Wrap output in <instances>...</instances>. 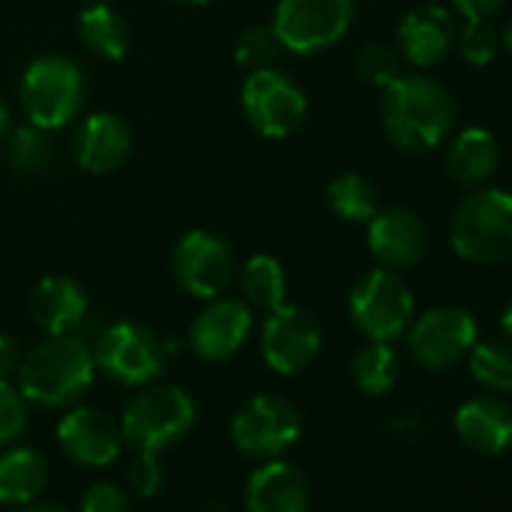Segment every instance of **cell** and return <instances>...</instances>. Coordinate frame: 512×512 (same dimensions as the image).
<instances>
[{"mask_svg":"<svg viewBox=\"0 0 512 512\" xmlns=\"http://www.w3.org/2000/svg\"><path fill=\"white\" fill-rule=\"evenodd\" d=\"M7 133H10V109H7L4 100H0V142H4Z\"/></svg>","mask_w":512,"mask_h":512,"instance_id":"40","label":"cell"},{"mask_svg":"<svg viewBox=\"0 0 512 512\" xmlns=\"http://www.w3.org/2000/svg\"><path fill=\"white\" fill-rule=\"evenodd\" d=\"M19 362H22V347L13 335L0 332V380H7L19 371Z\"/></svg>","mask_w":512,"mask_h":512,"instance_id":"37","label":"cell"},{"mask_svg":"<svg viewBox=\"0 0 512 512\" xmlns=\"http://www.w3.org/2000/svg\"><path fill=\"white\" fill-rule=\"evenodd\" d=\"M241 112L266 139H287L308 121V97L296 79L266 67L253 70L241 85Z\"/></svg>","mask_w":512,"mask_h":512,"instance_id":"9","label":"cell"},{"mask_svg":"<svg viewBox=\"0 0 512 512\" xmlns=\"http://www.w3.org/2000/svg\"><path fill=\"white\" fill-rule=\"evenodd\" d=\"M350 320L368 338L380 344H392L407 335L416 317V299L401 272L371 269L350 290Z\"/></svg>","mask_w":512,"mask_h":512,"instance_id":"6","label":"cell"},{"mask_svg":"<svg viewBox=\"0 0 512 512\" xmlns=\"http://www.w3.org/2000/svg\"><path fill=\"white\" fill-rule=\"evenodd\" d=\"M356 19L353 0H278L272 28L293 55H317L338 46Z\"/></svg>","mask_w":512,"mask_h":512,"instance_id":"8","label":"cell"},{"mask_svg":"<svg viewBox=\"0 0 512 512\" xmlns=\"http://www.w3.org/2000/svg\"><path fill=\"white\" fill-rule=\"evenodd\" d=\"M350 377H353L359 392H365V395H386L395 386V380H398V353L392 350V344L368 341L353 356Z\"/></svg>","mask_w":512,"mask_h":512,"instance_id":"27","label":"cell"},{"mask_svg":"<svg viewBox=\"0 0 512 512\" xmlns=\"http://www.w3.org/2000/svg\"><path fill=\"white\" fill-rule=\"evenodd\" d=\"M500 46L512 55V16L506 19V25H503V31H500Z\"/></svg>","mask_w":512,"mask_h":512,"instance_id":"41","label":"cell"},{"mask_svg":"<svg viewBox=\"0 0 512 512\" xmlns=\"http://www.w3.org/2000/svg\"><path fill=\"white\" fill-rule=\"evenodd\" d=\"M458 55L467 67H491L497 61V52L503 49L500 46V34L494 31L491 22H464V28L458 31Z\"/></svg>","mask_w":512,"mask_h":512,"instance_id":"31","label":"cell"},{"mask_svg":"<svg viewBox=\"0 0 512 512\" xmlns=\"http://www.w3.org/2000/svg\"><path fill=\"white\" fill-rule=\"evenodd\" d=\"M247 512H308L311 509V485L305 473L278 458H266L247 482Z\"/></svg>","mask_w":512,"mask_h":512,"instance_id":"19","label":"cell"},{"mask_svg":"<svg viewBox=\"0 0 512 512\" xmlns=\"http://www.w3.org/2000/svg\"><path fill=\"white\" fill-rule=\"evenodd\" d=\"M250 329L253 311L244 299L214 296L190 326V347L205 362H226L244 347Z\"/></svg>","mask_w":512,"mask_h":512,"instance_id":"16","label":"cell"},{"mask_svg":"<svg viewBox=\"0 0 512 512\" xmlns=\"http://www.w3.org/2000/svg\"><path fill=\"white\" fill-rule=\"evenodd\" d=\"M133 151V133L115 112L88 115L73 136V157L88 175L118 172Z\"/></svg>","mask_w":512,"mask_h":512,"instance_id":"18","label":"cell"},{"mask_svg":"<svg viewBox=\"0 0 512 512\" xmlns=\"http://www.w3.org/2000/svg\"><path fill=\"white\" fill-rule=\"evenodd\" d=\"M281 52H284V46H281L272 25H250L235 40V64L250 70V73L275 67Z\"/></svg>","mask_w":512,"mask_h":512,"instance_id":"30","label":"cell"},{"mask_svg":"<svg viewBox=\"0 0 512 512\" xmlns=\"http://www.w3.org/2000/svg\"><path fill=\"white\" fill-rule=\"evenodd\" d=\"M28 401L10 380H0V446L16 443L28 431Z\"/></svg>","mask_w":512,"mask_h":512,"instance_id":"33","label":"cell"},{"mask_svg":"<svg viewBox=\"0 0 512 512\" xmlns=\"http://www.w3.org/2000/svg\"><path fill=\"white\" fill-rule=\"evenodd\" d=\"M401 67H404V61H401L398 49H392L386 43H371L356 58V73L362 76L365 85H371L377 91L389 88L404 73Z\"/></svg>","mask_w":512,"mask_h":512,"instance_id":"32","label":"cell"},{"mask_svg":"<svg viewBox=\"0 0 512 512\" xmlns=\"http://www.w3.org/2000/svg\"><path fill=\"white\" fill-rule=\"evenodd\" d=\"M380 121L386 139L407 154H425L440 148L455 124V100L437 79L416 73H401L389 88H383Z\"/></svg>","mask_w":512,"mask_h":512,"instance_id":"1","label":"cell"},{"mask_svg":"<svg viewBox=\"0 0 512 512\" xmlns=\"http://www.w3.org/2000/svg\"><path fill=\"white\" fill-rule=\"evenodd\" d=\"M326 202L332 214L347 223H368L380 211V190L362 172H341L326 187Z\"/></svg>","mask_w":512,"mask_h":512,"instance_id":"26","label":"cell"},{"mask_svg":"<svg viewBox=\"0 0 512 512\" xmlns=\"http://www.w3.org/2000/svg\"><path fill=\"white\" fill-rule=\"evenodd\" d=\"M58 443L73 461L85 467H109L118 461L124 437L121 425L109 413L73 404V410L58 422Z\"/></svg>","mask_w":512,"mask_h":512,"instance_id":"17","label":"cell"},{"mask_svg":"<svg viewBox=\"0 0 512 512\" xmlns=\"http://www.w3.org/2000/svg\"><path fill=\"white\" fill-rule=\"evenodd\" d=\"M449 244L458 260L494 266L512 256V190L470 187L449 220Z\"/></svg>","mask_w":512,"mask_h":512,"instance_id":"3","label":"cell"},{"mask_svg":"<svg viewBox=\"0 0 512 512\" xmlns=\"http://www.w3.org/2000/svg\"><path fill=\"white\" fill-rule=\"evenodd\" d=\"M94 374H97L94 344H88L79 332L49 335L28 356H22L16 371V386L28 404L73 407L88 395Z\"/></svg>","mask_w":512,"mask_h":512,"instance_id":"2","label":"cell"},{"mask_svg":"<svg viewBox=\"0 0 512 512\" xmlns=\"http://www.w3.org/2000/svg\"><path fill=\"white\" fill-rule=\"evenodd\" d=\"M229 434L244 455L278 458L302 437V413L284 395H256L235 410Z\"/></svg>","mask_w":512,"mask_h":512,"instance_id":"11","label":"cell"},{"mask_svg":"<svg viewBox=\"0 0 512 512\" xmlns=\"http://www.w3.org/2000/svg\"><path fill=\"white\" fill-rule=\"evenodd\" d=\"M238 290L250 308L275 311L287 302V272L278 256L272 253H256L244 263Z\"/></svg>","mask_w":512,"mask_h":512,"instance_id":"25","label":"cell"},{"mask_svg":"<svg viewBox=\"0 0 512 512\" xmlns=\"http://www.w3.org/2000/svg\"><path fill=\"white\" fill-rule=\"evenodd\" d=\"M166 476H163V467H160V455H148V452H136V461L130 467V488L139 494V497H154L160 494Z\"/></svg>","mask_w":512,"mask_h":512,"instance_id":"35","label":"cell"},{"mask_svg":"<svg viewBox=\"0 0 512 512\" xmlns=\"http://www.w3.org/2000/svg\"><path fill=\"white\" fill-rule=\"evenodd\" d=\"M49 485V461L34 446H13L0 452V503L25 506Z\"/></svg>","mask_w":512,"mask_h":512,"instance_id":"23","label":"cell"},{"mask_svg":"<svg viewBox=\"0 0 512 512\" xmlns=\"http://www.w3.org/2000/svg\"><path fill=\"white\" fill-rule=\"evenodd\" d=\"M22 512H73V509H67L64 503H52V500H31L25 503Z\"/></svg>","mask_w":512,"mask_h":512,"instance_id":"38","label":"cell"},{"mask_svg":"<svg viewBox=\"0 0 512 512\" xmlns=\"http://www.w3.org/2000/svg\"><path fill=\"white\" fill-rule=\"evenodd\" d=\"M263 359L275 374H299L305 371L323 347V332L317 317L302 305H281L269 311L263 323Z\"/></svg>","mask_w":512,"mask_h":512,"instance_id":"13","label":"cell"},{"mask_svg":"<svg viewBox=\"0 0 512 512\" xmlns=\"http://www.w3.org/2000/svg\"><path fill=\"white\" fill-rule=\"evenodd\" d=\"M479 341L476 317L461 305H437L413 317L407 329V347L419 368L446 371L467 359Z\"/></svg>","mask_w":512,"mask_h":512,"instance_id":"10","label":"cell"},{"mask_svg":"<svg viewBox=\"0 0 512 512\" xmlns=\"http://www.w3.org/2000/svg\"><path fill=\"white\" fill-rule=\"evenodd\" d=\"M22 109L43 130L67 127L85 103L82 67L67 55H43L22 76Z\"/></svg>","mask_w":512,"mask_h":512,"instance_id":"5","label":"cell"},{"mask_svg":"<svg viewBox=\"0 0 512 512\" xmlns=\"http://www.w3.org/2000/svg\"><path fill=\"white\" fill-rule=\"evenodd\" d=\"M31 317L46 335H73L88 320V296L73 278L49 275L31 293Z\"/></svg>","mask_w":512,"mask_h":512,"instance_id":"21","label":"cell"},{"mask_svg":"<svg viewBox=\"0 0 512 512\" xmlns=\"http://www.w3.org/2000/svg\"><path fill=\"white\" fill-rule=\"evenodd\" d=\"M365 226H368L365 232L368 253L377 260V266L404 272L425 260L431 235L419 211L404 205H389L380 208Z\"/></svg>","mask_w":512,"mask_h":512,"instance_id":"14","label":"cell"},{"mask_svg":"<svg viewBox=\"0 0 512 512\" xmlns=\"http://www.w3.org/2000/svg\"><path fill=\"white\" fill-rule=\"evenodd\" d=\"M500 166V142L488 127H464L449 139L446 169L449 178L461 187H482Z\"/></svg>","mask_w":512,"mask_h":512,"instance_id":"22","label":"cell"},{"mask_svg":"<svg viewBox=\"0 0 512 512\" xmlns=\"http://www.w3.org/2000/svg\"><path fill=\"white\" fill-rule=\"evenodd\" d=\"M172 4H184V7H199V4H208V0H172Z\"/></svg>","mask_w":512,"mask_h":512,"instance_id":"42","label":"cell"},{"mask_svg":"<svg viewBox=\"0 0 512 512\" xmlns=\"http://www.w3.org/2000/svg\"><path fill=\"white\" fill-rule=\"evenodd\" d=\"M94 362L112 383L142 389L163 374L166 344L154 329L121 320L106 326L94 341Z\"/></svg>","mask_w":512,"mask_h":512,"instance_id":"7","label":"cell"},{"mask_svg":"<svg viewBox=\"0 0 512 512\" xmlns=\"http://www.w3.org/2000/svg\"><path fill=\"white\" fill-rule=\"evenodd\" d=\"M461 443L479 455H500L512 446V404L494 395H476L455 413Z\"/></svg>","mask_w":512,"mask_h":512,"instance_id":"20","label":"cell"},{"mask_svg":"<svg viewBox=\"0 0 512 512\" xmlns=\"http://www.w3.org/2000/svg\"><path fill=\"white\" fill-rule=\"evenodd\" d=\"M196 401L181 386H142L121 416V437L130 449L160 455L190 434Z\"/></svg>","mask_w":512,"mask_h":512,"instance_id":"4","label":"cell"},{"mask_svg":"<svg viewBox=\"0 0 512 512\" xmlns=\"http://www.w3.org/2000/svg\"><path fill=\"white\" fill-rule=\"evenodd\" d=\"M79 512H133L130 497L124 494L121 485L115 482H94L85 497H82V509Z\"/></svg>","mask_w":512,"mask_h":512,"instance_id":"34","label":"cell"},{"mask_svg":"<svg viewBox=\"0 0 512 512\" xmlns=\"http://www.w3.org/2000/svg\"><path fill=\"white\" fill-rule=\"evenodd\" d=\"M7 163L19 178H37L49 169L55 151L49 142V130L37 124H22L13 133H7Z\"/></svg>","mask_w":512,"mask_h":512,"instance_id":"28","label":"cell"},{"mask_svg":"<svg viewBox=\"0 0 512 512\" xmlns=\"http://www.w3.org/2000/svg\"><path fill=\"white\" fill-rule=\"evenodd\" d=\"M449 4L464 22H491L506 7V0H449Z\"/></svg>","mask_w":512,"mask_h":512,"instance_id":"36","label":"cell"},{"mask_svg":"<svg viewBox=\"0 0 512 512\" xmlns=\"http://www.w3.org/2000/svg\"><path fill=\"white\" fill-rule=\"evenodd\" d=\"M79 40L100 61H124L130 52V28L118 10L94 0L79 16Z\"/></svg>","mask_w":512,"mask_h":512,"instance_id":"24","label":"cell"},{"mask_svg":"<svg viewBox=\"0 0 512 512\" xmlns=\"http://www.w3.org/2000/svg\"><path fill=\"white\" fill-rule=\"evenodd\" d=\"M470 374L491 392H512V341H476L467 353Z\"/></svg>","mask_w":512,"mask_h":512,"instance_id":"29","label":"cell"},{"mask_svg":"<svg viewBox=\"0 0 512 512\" xmlns=\"http://www.w3.org/2000/svg\"><path fill=\"white\" fill-rule=\"evenodd\" d=\"M500 329H503L506 341H512V296L506 299V305H503V311H500Z\"/></svg>","mask_w":512,"mask_h":512,"instance_id":"39","label":"cell"},{"mask_svg":"<svg viewBox=\"0 0 512 512\" xmlns=\"http://www.w3.org/2000/svg\"><path fill=\"white\" fill-rule=\"evenodd\" d=\"M172 275L187 296L208 302L223 296L232 284L235 256L220 235L208 229H190L172 250Z\"/></svg>","mask_w":512,"mask_h":512,"instance_id":"12","label":"cell"},{"mask_svg":"<svg viewBox=\"0 0 512 512\" xmlns=\"http://www.w3.org/2000/svg\"><path fill=\"white\" fill-rule=\"evenodd\" d=\"M455 40H458L455 16L440 4H422L410 10L395 31V43H398L395 49L401 61L422 73L443 64L455 49Z\"/></svg>","mask_w":512,"mask_h":512,"instance_id":"15","label":"cell"}]
</instances>
